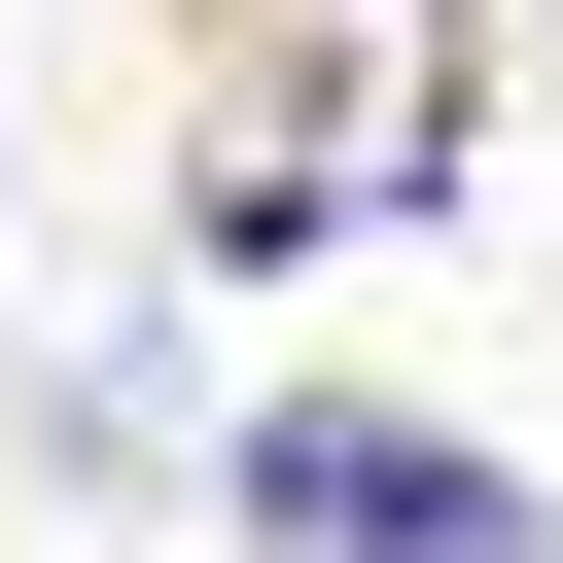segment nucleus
I'll return each instance as SVG.
<instances>
[{"label":"nucleus","instance_id":"obj_1","mask_svg":"<svg viewBox=\"0 0 563 563\" xmlns=\"http://www.w3.org/2000/svg\"><path fill=\"white\" fill-rule=\"evenodd\" d=\"M246 563H528V457H457L422 387H282L246 422Z\"/></svg>","mask_w":563,"mask_h":563}]
</instances>
